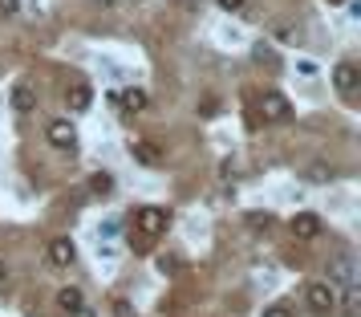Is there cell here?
Masks as SVG:
<instances>
[{
  "label": "cell",
  "mask_w": 361,
  "mask_h": 317,
  "mask_svg": "<svg viewBox=\"0 0 361 317\" xmlns=\"http://www.w3.org/2000/svg\"><path fill=\"white\" fill-rule=\"evenodd\" d=\"M166 228H171V212H166V208L147 203V208H138V212H134V232H138V236L154 240V236H163Z\"/></svg>",
  "instance_id": "6da1fadb"
},
{
  "label": "cell",
  "mask_w": 361,
  "mask_h": 317,
  "mask_svg": "<svg viewBox=\"0 0 361 317\" xmlns=\"http://www.w3.org/2000/svg\"><path fill=\"white\" fill-rule=\"evenodd\" d=\"M305 301H309V309L312 313H333L337 309V285H329V281H317L309 285V293H305Z\"/></svg>",
  "instance_id": "7a4b0ae2"
},
{
  "label": "cell",
  "mask_w": 361,
  "mask_h": 317,
  "mask_svg": "<svg viewBox=\"0 0 361 317\" xmlns=\"http://www.w3.org/2000/svg\"><path fill=\"white\" fill-rule=\"evenodd\" d=\"M45 138H49V147H57V150H73L78 147V126H73L69 118H53L49 126H45Z\"/></svg>",
  "instance_id": "3957f363"
},
{
  "label": "cell",
  "mask_w": 361,
  "mask_h": 317,
  "mask_svg": "<svg viewBox=\"0 0 361 317\" xmlns=\"http://www.w3.org/2000/svg\"><path fill=\"white\" fill-rule=\"evenodd\" d=\"M333 85H337V94L341 98H357V85H361V73H357V66L353 61H341V66L333 69Z\"/></svg>",
  "instance_id": "277c9868"
},
{
  "label": "cell",
  "mask_w": 361,
  "mask_h": 317,
  "mask_svg": "<svg viewBox=\"0 0 361 317\" xmlns=\"http://www.w3.org/2000/svg\"><path fill=\"white\" fill-rule=\"evenodd\" d=\"M260 110L268 122H288L293 118V106H288V98L284 94H276V90H264L260 94Z\"/></svg>",
  "instance_id": "5b68a950"
},
{
  "label": "cell",
  "mask_w": 361,
  "mask_h": 317,
  "mask_svg": "<svg viewBox=\"0 0 361 317\" xmlns=\"http://www.w3.org/2000/svg\"><path fill=\"white\" fill-rule=\"evenodd\" d=\"M45 256H49V265L69 268V265H73V256H78V249H73V240L57 236V240H49V244H45Z\"/></svg>",
  "instance_id": "8992f818"
},
{
  "label": "cell",
  "mask_w": 361,
  "mask_h": 317,
  "mask_svg": "<svg viewBox=\"0 0 361 317\" xmlns=\"http://www.w3.org/2000/svg\"><path fill=\"white\" fill-rule=\"evenodd\" d=\"M357 281V268H353V261H349V256H333V261H329V285H353Z\"/></svg>",
  "instance_id": "52a82bcc"
},
{
  "label": "cell",
  "mask_w": 361,
  "mask_h": 317,
  "mask_svg": "<svg viewBox=\"0 0 361 317\" xmlns=\"http://www.w3.org/2000/svg\"><path fill=\"white\" fill-rule=\"evenodd\" d=\"M293 236L296 240H317V236H321V220L312 216V212H296L293 216Z\"/></svg>",
  "instance_id": "ba28073f"
},
{
  "label": "cell",
  "mask_w": 361,
  "mask_h": 317,
  "mask_svg": "<svg viewBox=\"0 0 361 317\" xmlns=\"http://www.w3.org/2000/svg\"><path fill=\"white\" fill-rule=\"evenodd\" d=\"M130 155L138 159V163H142V167H159V163H163V147H159V143H150V138L134 143Z\"/></svg>",
  "instance_id": "9c48e42d"
},
{
  "label": "cell",
  "mask_w": 361,
  "mask_h": 317,
  "mask_svg": "<svg viewBox=\"0 0 361 317\" xmlns=\"http://www.w3.org/2000/svg\"><path fill=\"white\" fill-rule=\"evenodd\" d=\"M90 102H94V94H90V85H85V82H73V85L66 90V106L73 110V114L90 110Z\"/></svg>",
  "instance_id": "30bf717a"
},
{
  "label": "cell",
  "mask_w": 361,
  "mask_h": 317,
  "mask_svg": "<svg viewBox=\"0 0 361 317\" xmlns=\"http://www.w3.org/2000/svg\"><path fill=\"white\" fill-rule=\"evenodd\" d=\"M13 110H17V114H33V110H37V94H33V85H25V82L13 85Z\"/></svg>",
  "instance_id": "8fae6325"
},
{
  "label": "cell",
  "mask_w": 361,
  "mask_h": 317,
  "mask_svg": "<svg viewBox=\"0 0 361 317\" xmlns=\"http://www.w3.org/2000/svg\"><path fill=\"white\" fill-rule=\"evenodd\" d=\"M78 305H85V297H82V289H78V285H66V289H61V293H57V309H78Z\"/></svg>",
  "instance_id": "7c38bea8"
},
{
  "label": "cell",
  "mask_w": 361,
  "mask_h": 317,
  "mask_svg": "<svg viewBox=\"0 0 361 317\" xmlns=\"http://www.w3.org/2000/svg\"><path fill=\"white\" fill-rule=\"evenodd\" d=\"M114 191V175H106V171H98V175H90V196H98V200H106Z\"/></svg>",
  "instance_id": "4fadbf2b"
},
{
  "label": "cell",
  "mask_w": 361,
  "mask_h": 317,
  "mask_svg": "<svg viewBox=\"0 0 361 317\" xmlns=\"http://www.w3.org/2000/svg\"><path fill=\"white\" fill-rule=\"evenodd\" d=\"M122 106H126V110H147V90L130 85V90L122 94Z\"/></svg>",
  "instance_id": "5bb4252c"
},
{
  "label": "cell",
  "mask_w": 361,
  "mask_h": 317,
  "mask_svg": "<svg viewBox=\"0 0 361 317\" xmlns=\"http://www.w3.org/2000/svg\"><path fill=\"white\" fill-rule=\"evenodd\" d=\"M309 179H312V184H329V179H333V167H325V163H312Z\"/></svg>",
  "instance_id": "9a60e30c"
},
{
  "label": "cell",
  "mask_w": 361,
  "mask_h": 317,
  "mask_svg": "<svg viewBox=\"0 0 361 317\" xmlns=\"http://www.w3.org/2000/svg\"><path fill=\"white\" fill-rule=\"evenodd\" d=\"M252 57H256V66H276V53L268 49V45H256V53H252Z\"/></svg>",
  "instance_id": "2e32d148"
},
{
  "label": "cell",
  "mask_w": 361,
  "mask_h": 317,
  "mask_svg": "<svg viewBox=\"0 0 361 317\" xmlns=\"http://www.w3.org/2000/svg\"><path fill=\"white\" fill-rule=\"evenodd\" d=\"M247 224H252V228H272V216H268V212H252V216H247Z\"/></svg>",
  "instance_id": "e0dca14e"
},
{
  "label": "cell",
  "mask_w": 361,
  "mask_h": 317,
  "mask_svg": "<svg viewBox=\"0 0 361 317\" xmlns=\"http://www.w3.org/2000/svg\"><path fill=\"white\" fill-rule=\"evenodd\" d=\"M114 317H134L130 301H114Z\"/></svg>",
  "instance_id": "ac0fdd59"
},
{
  "label": "cell",
  "mask_w": 361,
  "mask_h": 317,
  "mask_svg": "<svg viewBox=\"0 0 361 317\" xmlns=\"http://www.w3.org/2000/svg\"><path fill=\"white\" fill-rule=\"evenodd\" d=\"M17 8H20V0H0V13H4V17H13Z\"/></svg>",
  "instance_id": "d6986e66"
},
{
  "label": "cell",
  "mask_w": 361,
  "mask_h": 317,
  "mask_svg": "<svg viewBox=\"0 0 361 317\" xmlns=\"http://www.w3.org/2000/svg\"><path fill=\"white\" fill-rule=\"evenodd\" d=\"M159 268H163V273H175V268H179V256H163V261H159Z\"/></svg>",
  "instance_id": "ffe728a7"
},
{
  "label": "cell",
  "mask_w": 361,
  "mask_h": 317,
  "mask_svg": "<svg viewBox=\"0 0 361 317\" xmlns=\"http://www.w3.org/2000/svg\"><path fill=\"white\" fill-rule=\"evenodd\" d=\"M219 8H224V13H240V8H244V0H219Z\"/></svg>",
  "instance_id": "44dd1931"
},
{
  "label": "cell",
  "mask_w": 361,
  "mask_h": 317,
  "mask_svg": "<svg viewBox=\"0 0 361 317\" xmlns=\"http://www.w3.org/2000/svg\"><path fill=\"white\" fill-rule=\"evenodd\" d=\"M264 317H293V313H288L284 305H268V309H264Z\"/></svg>",
  "instance_id": "7402d4cb"
},
{
  "label": "cell",
  "mask_w": 361,
  "mask_h": 317,
  "mask_svg": "<svg viewBox=\"0 0 361 317\" xmlns=\"http://www.w3.org/2000/svg\"><path fill=\"white\" fill-rule=\"evenodd\" d=\"M66 317H98V313H94V309H90V305H78V309H69Z\"/></svg>",
  "instance_id": "603a6c76"
},
{
  "label": "cell",
  "mask_w": 361,
  "mask_h": 317,
  "mask_svg": "<svg viewBox=\"0 0 361 317\" xmlns=\"http://www.w3.org/2000/svg\"><path fill=\"white\" fill-rule=\"evenodd\" d=\"M4 277H8V268H4V261H0V281H4Z\"/></svg>",
  "instance_id": "cb8c5ba5"
}]
</instances>
